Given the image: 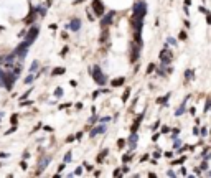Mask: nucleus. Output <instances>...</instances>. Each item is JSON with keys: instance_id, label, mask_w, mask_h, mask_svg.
Wrapping results in <instances>:
<instances>
[{"instance_id": "nucleus-3", "label": "nucleus", "mask_w": 211, "mask_h": 178, "mask_svg": "<svg viewBox=\"0 0 211 178\" xmlns=\"http://www.w3.org/2000/svg\"><path fill=\"white\" fill-rule=\"evenodd\" d=\"M172 58H173L172 50H168V48L165 46V48L160 51V61H162V64H168V63L172 61Z\"/></svg>"}, {"instance_id": "nucleus-16", "label": "nucleus", "mask_w": 211, "mask_h": 178, "mask_svg": "<svg viewBox=\"0 0 211 178\" xmlns=\"http://www.w3.org/2000/svg\"><path fill=\"white\" fill-rule=\"evenodd\" d=\"M107 149H106V150H102V152H101V155H99V157H97V162H102L104 160V155H107Z\"/></svg>"}, {"instance_id": "nucleus-9", "label": "nucleus", "mask_w": 211, "mask_h": 178, "mask_svg": "<svg viewBox=\"0 0 211 178\" xmlns=\"http://www.w3.org/2000/svg\"><path fill=\"white\" fill-rule=\"evenodd\" d=\"M142 119H144V114H140V116H139V117H137V119H135V122H134L132 129H130V130H132V132H137V129H139V125H140Z\"/></svg>"}, {"instance_id": "nucleus-2", "label": "nucleus", "mask_w": 211, "mask_h": 178, "mask_svg": "<svg viewBox=\"0 0 211 178\" xmlns=\"http://www.w3.org/2000/svg\"><path fill=\"white\" fill-rule=\"evenodd\" d=\"M145 13H147V5H145L144 2H135V4H134L132 18H144Z\"/></svg>"}, {"instance_id": "nucleus-15", "label": "nucleus", "mask_w": 211, "mask_h": 178, "mask_svg": "<svg viewBox=\"0 0 211 178\" xmlns=\"http://www.w3.org/2000/svg\"><path fill=\"white\" fill-rule=\"evenodd\" d=\"M64 73V68H56V69H53V76L56 74H63Z\"/></svg>"}, {"instance_id": "nucleus-17", "label": "nucleus", "mask_w": 211, "mask_h": 178, "mask_svg": "<svg viewBox=\"0 0 211 178\" xmlns=\"http://www.w3.org/2000/svg\"><path fill=\"white\" fill-rule=\"evenodd\" d=\"M168 97H170V94L163 96V97H162V99H158V102H160V104H167V101H168Z\"/></svg>"}, {"instance_id": "nucleus-1", "label": "nucleus", "mask_w": 211, "mask_h": 178, "mask_svg": "<svg viewBox=\"0 0 211 178\" xmlns=\"http://www.w3.org/2000/svg\"><path fill=\"white\" fill-rule=\"evenodd\" d=\"M91 74H92V78H94L96 83L101 84V86H102V84H106V81H107V78L104 76V73L101 71V68L97 66V64H94V66L91 68Z\"/></svg>"}, {"instance_id": "nucleus-21", "label": "nucleus", "mask_w": 211, "mask_h": 178, "mask_svg": "<svg viewBox=\"0 0 211 178\" xmlns=\"http://www.w3.org/2000/svg\"><path fill=\"white\" fill-rule=\"evenodd\" d=\"M191 78H193V71L188 69V71H186V79H191Z\"/></svg>"}, {"instance_id": "nucleus-27", "label": "nucleus", "mask_w": 211, "mask_h": 178, "mask_svg": "<svg viewBox=\"0 0 211 178\" xmlns=\"http://www.w3.org/2000/svg\"><path fill=\"white\" fill-rule=\"evenodd\" d=\"M130 157H132V155H130V153H127V155L124 157V162H129V160H130Z\"/></svg>"}, {"instance_id": "nucleus-8", "label": "nucleus", "mask_w": 211, "mask_h": 178, "mask_svg": "<svg viewBox=\"0 0 211 178\" xmlns=\"http://www.w3.org/2000/svg\"><path fill=\"white\" fill-rule=\"evenodd\" d=\"M114 15H116V12H109L106 17L102 18V26H107V25H111V21H112V18H114Z\"/></svg>"}, {"instance_id": "nucleus-7", "label": "nucleus", "mask_w": 211, "mask_h": 178, "mask_svg": "<svg viewBox=\"0 0 211 178\" xmlns=\"http://www.w3.org/2000/svg\"><path fill=\"white\" fill-rule=\"evenodd\" d=\"M139 53H140V45L134 41V43H132V54H130L132 61H137V58H139Z\"/></svg>"}, {"instance_id": "nucleus-10", "label": "nucleus", "mask_w": 211, "mask_h": 178, "mask_svg": "<svg viewBox=\"0 0 211 178\" xmlns=\"http://www.w3.org/2000/svg\"><path fill=\"white\" fill-rule=\"evenodd\" d=\"M48 163H50V157H43V158H41V162L38 163V168H40L38 172H41V170L45 168V167L48 165Z\"/></svg>"}, {"instance_id": "nucleus-24", "label": "nucleus", "mask_w": 211, "mask_h": 178, "mask_svg": "<svg viewBox=\"0 0 211 178\" xmlns=\"http://www.w3.org/2000/svg\"><path fill=\"white\" fill-rule=\"evenodd\" d=\"M64 162H66V163H68V162H71V153H66V157H64Z\"/></svg>"}, {"instance_id": "nucleus-20", "label": "nucleus", "mask_w": 211, "mask_h": 178, "mask_svg": "<svg viewBox=\"0 0 211 178\" xmlns=\"http://www.w3.org/2000/svg\"><path fill=\"white\" fill-rule=\"evenodd\" d=\"M210 107H211V99H208L206 101V106H205V111L208 112V111H210Z\"/></svg>"}, {"instance_id": "nucleus-29", "label": "nucleus", "mask_w": 211, "mask_h": 178, "mask_svg": "<svg viewBox=\"0 0 211 178\" xmlns=\"http://www.w3.org/2000/svg\"><path fill=\"white\" fill-rule=\"evenodd\" d=\"M153 68H155V64H150V66H149V73H152V71H153Z\"/></svg>"}, {"instance_id": "nucleus-12", "label": "nucleus", "mask_w": 211, "mask_h": 178, "mask_svg": "<svg viewBox=\"0 0 211 178\" xmlns=\"http://www.w3.org/2000/svg\"><path fill=\"white\" fill-rule=\"evenodd\" d=\"M129 145H130L132 149H135V145H137V132H132V135H130V139H129Z\"/></svg>"}, {"instance_id": "nucleus-22", "label": "nucleus", "mask_w": 211, "mask_h": 178, "mask_svg": "<svg viewBox=\"0 0 211 178\" xmlns=\"http://www.w3.org/2000/svg\"><path fill=\"white\" fill-rule=\"evenodd\" d=\"M129 92H130V91H129V89H127V91L124 92V96H122V101H127V97H129Z\"/></svg>"}, {"instance_id": "nucleus-19", "label": "nucleus", "mask_w": 211, "mask_h": 178, "mask_svg": "<svg viewBox=\"0 0 211 178\" xmlns=\"http://www.w3.org/2000/svg\"><path fill=\"white\" fill-rule=\"evenodd\" d=\"M33 79H35V76H33V74H30L28 78L25 79V83H26V84H30V83H31V81H33Z\"/></svg>"}, {"instance_id": "nucleus-18", "label": "nucleus", "mask_w": 211, "mask_h": 178, "mask_svg": "<svg viewBox=\"0 0 211 178\" xmlns=\"http://www.w3.org/2000/svg\"><path fill=\"white\" fill-rule=\"evenodd\" d=\"M36 69H38V63L35 61L33 64H31V68H30V71H31V73H33V71H36Z\"/></svg>"}, {"instance_id": "nucleus-14", "label": "nucleus", "mask_w": 211, "mask_h": 178, "mask_svg": "<svg viewBox=\"0 0 211 178\" xmlns=\"http://www.w3.org/2000/svg\"><path fill=\"white\" fill-rule=\"evenodd\" d=\"M120 84H124V78H119V79H114V81H112V86L114 87L120 86Z\"/></svg>"}, {"instance_id": "nucleus-4", "label": "nucleus", "mask_w": 211, "mask_h": 178, "mask_svg": "<svg viewBox=\"0 0 211 178\" xmlns=\"http://www.w3.org/2000/svg\"><path fill=\"white\" fill-rule=\"evenodd\" d=\"M28 46H30V43H26V41H23L21 45H18V48L15 50V53H17V56L20 59H23L26 56V53H28Z\"/></svg>"}, {"instance_id": "nucleus-25", "label": "nucleus", "mask_w": 211, "mask_h": 178, "mask_svg": "<svg viewBox=\"0 0 211 178\" xmlns=\"http://www.w3.org/2000/svg\"><path fill=\"white\" fill-rule=\"evenodd\" d=\"M183 111H185V106H182V107H180V109L177 111V116H180V114H182Z\"/></svg>"}, {"instance_id": "nucleus-11", "label": "nucleus", "mask_w": 211, "mask_h": 178, "mask_svg": "<svg viewBox=\"0 0 211 178\" xmlns=\"http://www.w3.org/2000/svg\"><path fill=\"white\" fill-rule=\"evenodd\" d=\"M69 28L73 30V31H78V30L81 28V21H79L78 18H76V20H73V21H71V25H69Z\"/></svg>"}, {"instance_id": "nucleus-5", "label": "nucleus", "mask_w": 211, "mask_h": 178, "mask_svg": "<svg viewBox=\"0 0 211 178\" xmlns=\"http://www.w3.org/2000/svg\"><path fill=\"white\" fill-rule=\"evenodd\" d=\"M92 10H94L96 15H104V10H106V7H104V4L101 2V0H92Z\"/></svg>"}, {"instance_id": "nucleus-6", "label": "nucleus", "mask_w": 211, "mask_h": 178, "mask_svg": "<svg viewBox=\"0 0 211 178\" xmlns=\"http://www.w3.org/2000/svg\"><path fill=\"white\" fill-rule=\"evenodd\" d=\"M38 31H40V30H38V26H33V28H30V31H28V35H26V40H25V41L31 45V43H33L35 40H36Z\"/></svg>"}, {"instance_id": "nucleus-26", "label": "nucleus", "mask_w": 211, "mask_h": 178, "mask_svg": "<svg viewBox=\"0 0 211 178\" xmlns=\"http://www.w3.org/2000/svg\"><path fill=\"white\" fill-rule=\"evenodd\" d=\"M180 40H186V33H185V31H182V33H180Z\"/></svg>"}, {"instance_id": "nucleus-13", "label": "nucleus", "mask_w": 211, "mask_h": 178, "mask_svg": "<svg viewBox=\"0 0 211 178\" xmlns=\"http://www.w3.org/2000/svg\"><path fill=\"white\" fill-rule=\"evenodd\" d=\"M104 130H106V127H104V125H97V127H96L94 130H91V137L97 135V134H102Z\"/></svg>"}, {"instance_id": "nucleus-28", "label": "nucleus", "mask_w": 211, "mask_h": 178, "mask_svg": "<svg viewBox=\"0 0 211 178\" xmlns=\"http://www.w3.org/2000/svg\"><path fill=\"white\" fill-rule=\"evenodd\" d=\"M124 142L125 140H119V142H117V145H119V147H124Z\"/></svg>"}, {"instance_id": "nucleus-23", "label": "nucleus", "mask_w": 211, "mask_h": 178, "mask_svg": "<svg viewBox=\"0 0 211 178\" xmlns=\"http://www.w3.org/2000/svg\"><path fill=\"white\" fill-rule=\"evenodd\" d=\"M206 21H208V25H211V15L206 12Z\"/></svg>"}, {"instance_id": "nucleus-30", "label": "nucleus", "mask_w": 211, "mask_h": 178, "mask_svg": "<svg viewBox=\"0 0 211 178\" xmlns=\"http://www.w3.org/2000/svg\"><path fill=\"white\" fill-rule=\"evenodd\" d=\"M0 117H2V114H0Z\"/></svg>"}]
</instances>
